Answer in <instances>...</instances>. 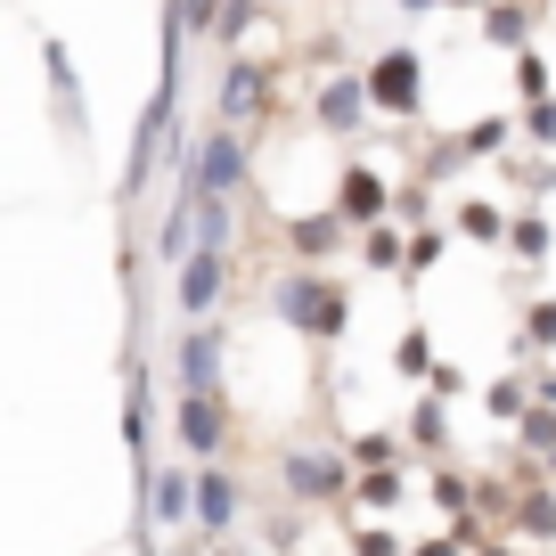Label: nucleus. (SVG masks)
<instances>
[{
    "label": "nucleus",
    "instance_id": "obj_16",
    "mask_svg": "<svg viewBox=\"0 0 556 556\" xmlns=\"http://www.w3.org/2000/svg\"><path fill=\"white\" fill-rule=\"evenodd\" d=\"M483 41H491V50H532V0H491V9H483Z\"/></svg>",
    "mask_w": 556,
    "mask_h": 556
},
{
    "label": "nucleus",
    "instance_id": "obj_9",
    "mask_svg": "<svg viewBox=\"0 0 556 556\" xmlns=\"http://www.w3.org/2000/svg\"><path fill=\"white\" fill-rule=\"evenodd\" d=\"M222 295H229V254H189V262L173 270V303L189 312V328L222 312Z\"/></svg>",
    "mask_w": 556,
    "mask_h": 556
},
{
    "label": "nucleus",
    "instance_id": "obj_28",
    "mask_svg": "<svg viewBox=\"0 0 556 556\" xmlns=\"http://www.w3.org/2000/svg\"><path fill=\"white\" fill-rule=\"evenodd\" d=\"M434 500H442V516L458 523V516H467V500H475V483H467L458 467H442V475H434Z\"/></svg>",
    "mask_w": 556,
    "mask_h": 556
},
{
    "label": "nucleus",
    "instance_id": "obj_17",
    "mask_svg": "<svg viewBox=\"0 0 556 556\" xmlns=\"http://www.w3.org/2000/svg\"><path fill=\"white\" fill-rule=\"evenodd\" d=\"M238 238V205L229 197H197V254H229Z\"/></svg>",
    "mask_w": 556,
    "mask_h": 556
},
{
    "label": "nucleus",
    "instance_id": "obj_23",
    "mask_svg": "<svg viewBox=\"0 0 556 556\" xmlns=\"http://www.w3.org/2000/svg\"><path fill=\"white\" fill-rule=\"evenodd\" d=\"M516 99H523V106L556 99V90H548V58H540V50H523V58H516Z\"/></svg>",
    "mask_w": 556,
    "mask_h": 556
},
{
    "label": "nucleus",
    "instance_id": "obj_36",
    "mask_svg": "<svg viewBox=\"0 0 556 556\" xmlns=\"http://www.w3.org/2000/svg\"><path fill=\"white\" fill-rule=\"evenodd\" d=\"M409 556H467V540H458V532H434V540H417Z\"/></svg>",
    "mask_w": 556,
    "mask_h": 556
},
{
    "label": "nucleus",
    "instance_id": "obj_20",
    "mask_svg": "<svg viewBox=\"0 0 556 556\" xmlns=\"http://www.w3.org/2000/svg\"><path fill=\"white\" fill-rule=\"evenodd\" d=\"M507 254H516V262H548V254H556V229L540 222V213H516V229H507Z\"/></svg>",
    "mask_w": 556,
    "mask_h": 556
},
{
    "label": "nucleus",
    "instance_id": "obj_21",
    "mask_svg": "<svg viewBox=\"0 0 556 556\" xmlns=\"http://www.w3.org/2000/svg\"><path fill=\"white\" fill-rule=\"evenodd\" d=\"M401 491H409V483H401V467H368V475H361V507H368V516L401 507Z\"/></svg>",
    "mask_w": 556,
    "mask_h": 556
},
{
    "label": "nucleus",
    "instance_id": "obj_19",
    "mask_svg": "<svg viewBox=\"0 0 556 556\" xmlns=\"http://www.w3.org/2000/svg\"><path fill=\"white\" fill-rule=\"evenodd\" d=\"M361 262H368V270H409V238H401L393 222H384V229H361Z\"/></svg>",
    "mask_w": 556,
    "mask_h": 556
},
{
    "label": "nucleus",
    "instance_id": "obj_38",
    "mask_svg": "<svg viewBox=\"0 0 556 556\" xmlns=\"http://www.w3.org/2000/svg\"><path fill=\"white\" fill-rule=\"evenodd\" d=\"M401 9H442V0H401Z\"/></svg>",
    "mask_w": 556,
    "mask_h": 556
},
{
    "label": "nucleus",
    "instance_id": "obj_8",
    "mask_svg": "<svg viewBox=\"0 0 556 556\" xmlns=\"http://www.w3.org/2000/svg\"><path fill=\"white\" fill-rule=\"evenodd\" d=\"M312 115H319V131H328V139H352L368 115H377V99H368V74H361V66H336L328 83H319V106H312Z\"/></svg>",
    "mask_w": 556,
    "mask_h": 556
},
{
    "label": "nucleus",
    "instance_id": "obj_22",
    "mask_svg": "<svg viewBox=\"0 0 556 556\" xmlns=\"http://www.w3.org/2000/svg\"><path fill=\"white\" fill-rule=\"evenodd\" d=\"M523 352H556V295L523 303Z\"/></svg>",
    "mask_w": 556,
    "mask_h": 556
},
{
    "label": "nucleus",
    "instance_id": "obj_31",
    "mask_svg": "<svg viewBox=\"0 0 556 556\" xmlns=\"http://www.w3.org/2000/svg\"><path fill=\"white\" fill-rule=\"evenodd\" d=\"M523 139H532V148H556V99L523 106Z\"/></svg>",
    "mask_w": 556,
    "mask_h": 556
},
{
    "label": "nucleus",
    "instance_id": "obj_34",
    "mask_svg": "<svg viewBox=\"0 0 556 556\" xmlns=\"http://www.w3.org/2000/svg\"><path fill=\"white\" fill-rule=\"evenodd\" d=\"M361 556H409V548H401V532H384V523H368V532H361Z\"/></svg>",
    "mask_w": 556,
    "mask_h": 556
},
{
    "label": "nucleus",
    "instance_id": "obj_5",
    "mask_svg": "<svg viewBox=\"0 0 556 556\" xmlns=\"http://www.w3.org/2000/svg\"><path fill=\"white\" fill-rule=\"evenodd\" d=\"M361 74H368V99H377V115H401V123H409L417 106H426V58L401 50V41H393V50H377Z\"/></svg>",
    "mask_w": 556,
    "mask_h": 556
},
{
    "label": "nucleus",
    "instance_id": "obj_11",
    "mask_svg": "<svg viewBox=\"0 0 556 556\" xmlns=\"http://www.w3.org/2000/svg\"><path fill=\"white\" fill-rule=\"evenodd\" d=\"M270 115V66H254V58H222V123H254Z\"/></svg>",
    "mask_w": 556,
    "mask_h": 556
},
{
    "label": "nucleus",
    "instance_id": "obj_33",
    "mask_svg": "<svg viewBox=\"0 0 556 556\" xmlns=\"http://www.w3.org/2000/svg\"><path fill=\"white\" fill-rule=\"evenodd\" d=\"M401 222H409V229H426V222H434V189H401Z\"/></svg>",
    "mask_w": 556,
    "mask_h": 556
},
{
    "label": "nucleus",
    "instance_id": "obj_1",
    "mask_svg": "<svg viewBox=\"0 0 556 556\" xmlns=\"http://www.w3.org/2000/svg\"><path fill=\"white\" fill-rule=\"evenodd\" d=\"M270 319H278V328H295V336H312V344H336V336L352 328V295L336 287L328 270L295 262V270L270 278Z\"/></svg>",
    "mask_w": 556,
    "mask_h": 556
},
{
    "label": "nucleus",
    "instance_id": "obj_37",
    "mask_svg": "<svg viewBox=\"0 0 556 556\" xmlns=\"http://www.w3.org/2000/svg\"><path fill=\"white\" fill-rule=\"evenodd\" d=\"M180 556H245V548H197V540H180Z\"/></svg>",
    "mask_w": 556,
    "mask_h": 556
},
{
    "label": "nucleus",
    "instance_id": "obj_15",
    "mask_svg": "<svg viewBox=\"0 0 556 556\" xmlns=\"http://www.w3.org/2000/svg\"><path fill=\"white\" fill-rule=\"evenodd\" d=\"M507 532L532 540V548H548V540H556V491L523 483V491H516V507H507Z\"/></svg>",
    "mask_w": 556,
    "mask_h": 556
},
{
    "label": "nucleus",
    "instance_id": "obj_26",
    "mask_svg": "<svg viewBox=\"0 0 556 556\" xmlns=\"http://www.w3.org/2000/svg\"><path fill=\"white\" fill-rule=\"evenodd\" d=\"M393 368H401V377H434V344H426V336H401V344H393Z\"/></svg>",
    "mask_w": 556,
    "mask_h": 556
},
{
    "label": "nucleus",
    "instance_id": "obj_6",
    "mask_svg": "<svg viewBox=\"0 0 556 556\" xmlns=\"http://www.w3.org/2000/svg\"><path fill=\"white\" fill-rule=\"evenodd\" d=\"M222 361H229V336L213 328V319H197L173 344V384L180 393H222Z\"/></svg>",
    "mask_w": 556,
    "mask_h": 556
},
{
    "label": "nucleus",
    "instance_id": "obj_24",
    "mask_svg": "<svg viewBox=\"0 0 556 556\" xmlns=\"http://www.w3.org/2000/svg\"><path fill=\"white\" fill-rule=\"evenodd\" d=\"M409 442H417V451H442V393H426L409 409Z\"/></svg>",
    "mask_w": 556,
    "mask_h": 556
},
{
    "label": "nucleus",
    "instance_id": "obj_27",
    "mask_svg": "<svg viewBox=\"0 0 556 556\" xmlns=\"http://www.w3.org/2000/svg\"><path fill=\"white\" fill-rule=\"evenodd\" d=\"M352 467H361V475L368 467H401V442L393 434H361V442H352Z\"/></svg>",
    "mask_w": 556,
    "mask_h": 556
},
{
    "label": "nucleus",
    "instance_id": "obj_39",
    "mask_svg": "<svg viewBox=\"0 0 556 556\" xmlns=\"http://www.w3.org/2000/svg\"><path fill=\"white\" fill-rule=\"evenodd\" d=\"M475 556H507V548H500V540H491V548H475Z\"/></svg>",
    "mask_w": 556,
    "mask_h": 556
},
{
    "label": "nucleus",
    "instance_id": "obj_4",
    "mask_svg": "<svg viewBox=\"0 0 556 556\" xmlns=\"http://www.w3.org/2000/svg\"><path fill=\"white\" fill-rule=\"evenodd\" d=\"M173 442H180V458H189V467H222V451H229V401H222V393H180Z\"/></svg>",
    "mask_w": 556,
    "mask_h": 556
},
{
    "label": "nucleus",
    "instance_id": "obj_18",
    "mask_svg": "<svg viewBox=\"0 0 556 556\" xmlns=\"http://www.w3.org/2000/svg\"><path fill=\"white\" fill-rule=\"evenodd\" d=\"M507 139H516V123H507V115H483V123H467V139H458V164H483V156H500Z\"/></svg>",
    "mask_w": 556,
    "mask_h": 556
},
{
    "label": "nucleus",
    "instance_id": "obj_13",
    "mask_svg": "<svg viewBox=\"0 0 556 556\" xmlns=\"http://www.w3.org/2000/svg\"><path fill=\"white\" fill-rule=\"evenodd\" d=\"M41 66H50V99H58V115H66V131L83 139L90 131V106H83V74H74L66 41H41Z\"/></svg>",
    "mask_w": 556,
    "mask_h": 556
},
{
    "label": "nucleus",
    "instance_id": "obj_2",
    "mask_svg": "<svg viewBox=\"0 0 556 556\" xmlns=\"http://www.w3.org/2000/svg\"><path fill=\"white\" fill-rule=\"evenodd\" d=\"M245 180H254V156H245V131H238V123L197 131L189 164H180V189H189V197H245Z\"/></svg>",
    "mask_w": 556,
    "mask_h": 556
},
{
    "label": "nucleus",
    "instance_id": "obj_29",
    "mask_svg": "<svg viewBox=\"0 0 556 556\" xmlns=\"http://www.w3.org/2000/svg\"><path fill=\"white\" fill-rule=\"evenodd\" d=\"M254 17H262V0H229V9H222V41H229V58H238V41L254 34Z\"/></svg>",
    "mask_w": 556,
    "mask_h": 556
},
{
    "label": "nucleus",
    "instance_id": "obj_32",
    "mask_svg": "<svg viewBox=\"0 0 556 556\" xmlns=\"http://www.w3.org/2000/svg\"><path fill=\"white\" fill-rule=\"evenodd\" d=\"M222 9H229V0H180V17H189V34H222Z\"/></svg>",
    "mask_w": 556,
    "mask_h": 556
},
{
    "label": "nucleus",
    "instance_id": "obj_35",
    "mask_svg": "<svg viewBox=\"0 0 556 556\" xmlns=\"http://www.w3.org/2000/svg\"><path fill=\"white\" fill-rule=\"evenodd\" d=\"M434 262H442V238H434V229H417V238H409V270H434Z\"/></svg>",
    "mask_w": 556,
    "mask_h": 556
},
{
    "label": "nucleus",
    "instance_id": "obj_14",
    "mask_svg": "<svg viewBox=\"0 0 556 556\" xmlns=\"http://www.w3.org/2000/svg\"><path fill=\"white\" fill-rule=\"evenodd\" d=\"M344 213H295V229H287V245H295V262H312V270H319V254H336V245H344Z\"/></svg>",
    "mask_w": 556,
    "mask_h": 556
},
{
    "label": "nucleus",
    "instance_id": "obj_3",
    "mask_svg": "<svg viewBox=\"0 0 556 556\" xmlns=\"http://www.w3.org/2000/svg\"><path fill=\"white\" fill-rule=\"evenodd\" d=\"M278 483H287V500L303 507H328L352 491V451H319V442H295V451H278Z\"/></svg>",
    "mask_w": 556,
    "mask_h": 556
},
{
    "label": "nucleus",
    "instance_id": "obj_12",
    "mask_svg": "<svg viewBox=\"0 0 556 556\" xmlns=\"http://www.w3.org/2000/svg\"><path fill=\"white\" fill-rule=\"evenodd\" d=\"M229 523H238V475L197 467V540H229Z\"/></svg>",
    "mask_w": 556,
    "mask_h": 556
},
{
    "label": "nucleus",
    "instance_id": "obj_7",
    "mask_svg": "<svg viewBox=\"0 0 556 556\" xmlns=\"http://www.w3.org/2000/svg\"><path fill=\"white\" fill-rule=\"evenodd\" d=\"M401 205V189L377 173V164H344V180H336V213H344L352 229H384Z\"/></svg>",
    "mask_w": 556,
    "mask_h": 556
},
{
    "label": "nucleus",
    "instance_id": "obj_25",
    "mask_svg": "<svg viewBox=\"0 0 556 556\" xmlns=\"http://www.w3.org/2000/svg\"><path fill=\"white\" fill-rule=\"evenodd\" d=\"M516 426H523V451H548V458H556V409H548V401H532Z\"/></svg>",
    "mask_w": 556,
    "mask_h": 556
},
{
    "label": "nucleus",
    "instance_id": "obj_30",
    "mask_svg": "<svg viewBox=\"0 0 556 556\" xmlns=\"http://www.w3.org/2000/svg\"><path fill=\"white\" fill-rule=\"evenodd\" d=\"M458 229H467V238H507V229H516V222H500V213H491V205H458Z\"/></svg>",
    "mask_w": 556,
    "mask_h": 556
},
{
    "label": "nucleus",
    "instance_id": "obj_10",
    "mask_svg": "<svg viewBox=\"0 0 556 556\" xmlns=\"http://www.w3.org/2000/svg\"><path fill=\"white\" fill-rule=\"evenodd\" d=\"M139 500H148V516H156L164 532H189V523H197V467H189V458H173V467H156V475H148V491H139Z\"/></svg>",
    "mask_w": 556,
    "mask_h": 556
}]
</instances>
